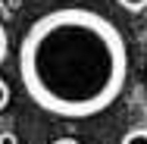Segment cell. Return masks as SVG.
<instances>
[{"label":"cell","instance_id":"6da1fadb","mask_svg":"<svg viewBox=\"0 0 147 144\" xmlns=\"http://www.w3.org/2000/svg\"><path fill=\"white\" fill-rule=\"evenodd\" d=\"M16 66L38 110L59 119H91L122 97L128 44L110 16L91 6H57L25 28Z\"/></svg>","mask_w":147,"mask_h":144},{"label":"cell","instance_id":"7a4b0ae2","mask_svg":"<svg viewBox=\"0 0 147 144\" xmlns=\"http://www.w3.org/2000/svg\"><path fill=\"white\" fill-rule=\"evenodd\" d=\"M122 144H147V128H131L122 138Z\"/></svg>","mask_w":147,"mask_h":144},{"label":"cell","instance_id":"3957f363","mask_svg":"<svg viewBox=\"0 0 147 144\" xmlns=\"http://www.w3.org/2000/svg\"><path fill=\"white\" fill-rule=\"evenodd\" d=\"M6 53H9V38H6V28H3V22H0V63L6 59Z\"/></svg>","mask_w":147,"mask_h":144},{"label":"cell","instance_id":"277c9868","mask_svg":"<svg viewBox=\"0 0 147 144\" xmlns=\"http://www.w3.org/2000/svg\"><path fill=\"white\" fill-rule=\"evenodd\" d=\"M119 6H125L128 13H138V9L147 6V0H119Z\"/></svg>","mask_w":147,"mask_h":144},{"label":"cell","instance_id":"5b68a950","mask_svg":"<svg viewBox=\"0 0 147 144\" xmlns=\"http://www.w3.org/2000/svg\"><path fill=\"white\" fill-rule=\"evenodd\" d=\"M6 103H9V85H6L3 78H0V110H3Z\"/></svg>","mask_w":147,"mask_h":144},{"label":"cell","instance_id":"8992f818","mask_svg":"<svg viewBox=\"0 0 147 144\" xmlns=\"http://www.w3.org/2000/svg\"><path fill=\"white\" fill-rule=\"evenodd\" d=\"M0 144H19V138L13 132H0Z\"/></svg>","mask_w":147,"mask_h":144},{"label":"cell","instance_id":"52a82bcc","mask_svg":"<svg viewBox=\"0 0 147 144\" xmlns=\"http://www.w3.org/2000/svg\"><path fill=\"white\" fill-rule=\"evenodd\" d=\"M53 144H82V141H75V138H69V135H66V138H57Z\"/></svg>","mask_w":147,"mask_h":144}]
</instances>
